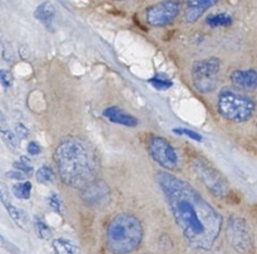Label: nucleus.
I'll return each mask as SVG.
<instances>
[{"label":"nucleus","mask_w":257,"mask_h":254,"mask_svg":"<svg viewBox=\"0 0 257 254\" xmlns=\"http://www.w3.org/2000/svg\"><path fill=\"white\" fill-rule=\"evenodd\" d=\"M13 193L18 199L27 200L32 194V184L29 182H20L13 185Z\"/></svg>","instance_id":"nucleus-18"},{"label":"nucleus","mask_w":257,"mask_h":254,"mask_svg":"<svg viewBox=\"0 0 257 254\" xmlns=\"http://www.w3.org/2000/svg\"><path fill=\"white\" fill-rule=\"evenodd\" d=\"M0 188H2V189H0V198H2L3 204L5 205V208H7L8 214L12 217V219L14 220V223L18 225V227H20L22 229L27 230L28 225H29V220H28L27 214H25L22 209H19L18 207H15V205L10 202L9 193H8L7 187H5L4 184H2L0 185Z\"/></svg>","instance_id":"nucleus-12"},{"label":"nucleus","mask_w":257,"mask_h":254,"mask_svg":"<svg viewBox=\"0 0 257 254\" xmlns=\"http://www.w3.org/2000/svg\"><path fill=\"white\" fill-rule=\"evenodd\" d=\"M34 227H35V230H37L38 237L39 238H42V239H45V240L52 238V229L48 227V224L42 219V218H35Z\"/></svg>","instance_id":"nucleus-20"},{"label":"nucleus","mask_w":257,"mask_h":254,"mask_svg":"<svg viewBox=\"0 0 257 254\" xmlns=\"http://www.w3.org/2000/svg\"><path fill=\"white\" fill-rule=\"evenodd\" d=\"M15 134H17V137L19 138V139H27L28 135H29V130L27 129V127H25L24 124L18 123V124L15 125Z\"/></svg>","instance_id":"nucleus-27"},{"label":"nucleus","mask_w":257,"mask_h":254,"mask_svg":"<svg viewBox=\"0 0 257 254\" xmlns=\"http://www.w3.org/2000/svg\"><path fill=\"white\" fill-rule=\"evenodd\" d=\"M48 204L53 208L57 212H60L62 210V200H60L59 195L57 193H52V194L48 197Z\"/></svg>","instance_id":"nucleus-25"},{"label":"nucleus","mask_w":257,"mask_h":254,"mask_svg":"<svg viewBox=\"0 0 257 254\" xmlns=\"http://www.w3.org/2000/svg\"><path fill=\"white\" fill-rule=\"evenodd\" d=\"M25 175L27 174H24V173L20 172V170L15 169V168H14V170H10V172L7 173L8 178H10V179H15V180L25 179Z\"/></svg>","instance_id":"nucleus-28"},{"label":"nucleus","mask_w":257,"mask_h":254,"mask_svg":"<svg viewBox=\"0 0 257 254\" xmlns=\"http://www.w3.org/2000/svg\"><path fill=\"white\" fill-rule=\"evenodd\" d=\"M156 179L188 244L198 250L212 249L222 228L220 213L181 178L158 172Z\"/></svg>","instance_id":"nucleus-1"},{"label":"nucleus","mask_w":257,"mask_h":254,"mask_svg":"<svg viewBox=\"0 0 257 254\" xmlns=\"http://www.w3.org/2000/svg\"><path fill=\"white\" fill-rule=\"evenodd\" d=\"M221 62L217 58L198 60L192 67V80L196 89L201 93H210L216 89Z\"/></svg>","instance_id":"nucleus-5"},{"label":"nucleus","mask_w":257,"mask_h":254,"mask_svg":"<svg viewBox=\"0 0 257 254\" xmlns=\"http://www.w3.org/2000/svg\"><path fill=\"white\" fill-rule=\"evenodd\" d=\"M148 152L156 163L165 169H176L178 155L170 142L162 137H152L148 142Z\"/></svg>","instance_id":"nucleus-8"},{"label":"nucleus","mask_w":257,"mask_h":254,"mask_svg":"<svg viewBox=\"0 0 257 254\" xmlns=\"http://www.w3.org/2000/svg\"><path fill=\"white\" fill-rule=\"evenodd\" d=\"M207 25L212 28H220V27H230L232 24V18L231 15L226 14V13H221V14L210 15L206 19Z\"/></svg>","instance_id":"nucleus-17"},{"label":"nucleus","mask_w":257,"mask_h":254,"mask_svg":"<svg viewBox=\"0 0 257 254\" xmlns=\"http://www.w3.org/2000/svg\"><path fill=\"white\" fill-rule=\"evenodd\" d=\"M103 115L107 118L109 122L115 123V124L124 125V127H137L138 119L133 115L128 114L124 110H122L118 107H108L103 110Z\"/></svg>","instance_id":"nucleus-14"},{"label":"nucleus","mask_w":257,"mask_h":254,"mask_svg":"<svg viewBox=\"0 0 257 254\" xmlns=\"http://www.w3.org/2000/svg\"><path fill=\"white\" fill-rule=\"evenodd\" d=\"M40 152H42V147L37 142H30L28 144V153L30 155H38Z\"/></svg>","instance_id":"nucleus-29"},{"label":"nucleus","mask_w":257,"mask_h":254,"mask_svg":"<svg viewBox=\"0 0 257 254\" xmlns=\"http://www.w3.org/2000/svg\"><path fill=\"white\" fill-rule=\"evenodd\" d=\"M192 167L203 184L212 192L216 197L225 198L230 193V185L222 174L203 158H196L192 162Z\"/></svg>","instance_id":"nucleus-6"},{"label":"nucleus","mask_w":257,"mask_h":254,"mask_svg":"<svg viewBox=\"0 0 257 254\" xmlns=\"http://www.w3.org/2000/svg\"><path fill=\"white\" fill-rule=\"evenodd\" d=\"M55 14H57L55 7L49 2L42 3L34 12L35 19L39 20L40 23L45 24L47 27H49V25L52 24V22L55 18Z\"/></svg>","instance_id":"nucleus-15"},{"label":"nucleus","mask_w":257,"mask_h":254,"mask_svg":"<svg viewBox=\"0 0 257 254\" xmlns=\"http://www.w3.org/2000/svg\"><path fill=\"white\" fill-rule=\"evenodd\" d=\"M2 138H3V142L4 144L9 148L12 152H18L19 149V138L17 137V134L12 133L10 130L7 129H2Z\"/></svg>","instance_id":"nucleus-19"},{"label":"nucleus","mask_w":257,"mask_h":254,"mask_svg":"<svg viewBox=\"0 0 257 254\" xmlns=\"http://www.w3.org/2000/svg\"><path fill=\"white\" fill-rule=\"evenodd\" d=\"M54 160L60 179L69 187L83 188L94 177V160L87 145L78 138L60 142L54 152Z\"/></svg>","instance_id":"nucleus-2"},{"label":"nucleus","mask_w":257,"mask_h":254,"mask_svg":"<svg viewBox=\"0 0 257 254\" xmlns=\"http://www.w3.org/2000/svg\"><path fill=\"white\" fill-rule=\"evenodd\" d=\"M231 82L243 90L257 89V72L253 69L235 70L231 74Z\"/></svg>","instance_id":"nucleus-13"},{"label":"nucleus","mask_w":257,"mask_h":254,"mask_svg":"<svg viewBox=\"0 0 257 254\" xmlns=\"http://www.w3.org/2000/svg\"><path fill=\"white\" fill-rule=\"evenodd\" d=\"M150 83L158 90H167L173 85L172 80L165 75H156V77L151 78Z\"/></svg>","instance_id":"nucleus-22"},{"label":"nucleus","mask_w":257,"mask_h":254,"mask_svg":"<svg viewBox=\"0 0 257 254\" xmlns=\"http://www.w3.org/2000/svg\"><path fill=\"white\" fill-rule=\"evenodd\" d=\"M0 82H2L4 89H9L13 85V75L9 72H7V70H2L0 72Z\"/></svg>","instance_id":"nucleus-26"},{"label":"nucleus","mask_w":257,"mask_h":254,"mask_svg":"<svg viewBox=\"0 0 257 254\" xmlns=\"http://www.w3.org/2000/svg\"><path fill=\"white\" fill-rule=\"evenodd\" d=\"M218 112L225 119L235 123L247 122L253 115L256 104L250 97L225 89L218 95Z\"/></svg>","instance_id":"nucleus-4"},{"label":"nucleus","mask_w":257,"mask_h":254,"mask_svg":"<svg viewBox=\"0 0 257 254\" xmlns=\"http://www.w3.org/2000/svg\"><path fill=\"white\" fill-rule=\"evenodd\" d=\"M181 12V4L177 0H163L152 5L146 12V19L152 27H165L172 23Z\"/></svg>","instance_id":"nucleus-7"},{"label":"nucleus","mask_w":257,"mask_h":254,"mask_svg":"<svg viewBox=\"0 0 257 254\" xmlns=\"http://www.w3.org/2000/svg\"><path fill=\"white\" fill-rule=\"evenodd\" d=\"M82 198L89 207L103 205L109 200V189L103 182H90L82 188Z\"/></svg>","instance_id":"nucleus-10"},{"label":"nucleus","mask_w":257,"mask_h":254,"mask_svg":"<svg viewBox=\"0 0 257 254\" xmlns=\"http://www.w3.org/2000/svg\"><path fill=\"white\" fill-rule=\"evenodd\" d=\"M107 247L113 254L135 252L143 239V227L137 217L122 213L113 218L107 227Z\"/></svg>","instance_id":"nucleus-3"},{"label":"nucleus","mask_w":257,"mask_h":254,"mask_svg":"<svg viewBox=\"0 0 257 254\" xmlns=\"http://www.w3.org/2000/svg\"><path fill=\"white\" fill-rule=\"evenodd\" d=\"M37 179L38 182L43 183V184H52V183H54L55 179L54 172H53V169L50 167L44 165V167H42L40 169H38Z\"/></svg>","instance_id":"nucleus-21"},{"label":"nucleus","mask_w":257,"mask_h":254,"mask_svg":"<svg viewBox=\"0 0 257 254\" xmlns=\"http://www.w3.org/2000/svg\"><path fill=\"white\" fill-rule=\"evenodd\" d=\"M53 249L55 254H77L78 249L73 243L69 240L64 239V238H57L52 242Z\"/></svg>","instance_id":"nucleus-16"},{"label":"nucleus","mask_w":257,"mask_h":254,"mask_svg":"<svg viewBox=\"0 0 257 254\" xmlns=\"http://www.w3.org/2000/svg\"><path fill=\"white\" fill-rule=\"evenodd\" d=\"M14 168H15V169L20 170V172H23L24 174H27V175H32L33 174V169H34V168L32 167V164H30L29 159H28V158H25V157H23L22 159H19L18 162H15L14 163Z\"/></svg>","instance_id":"nucleus-24"},{"label":"nucleus","mask_w":257,"mask_h":254,"mask_svg":"<svg viewBox=\"0 0 257 254\" xmlns=\"http://www.w3.org/2000/svg\"><path fill=\"white\" fill-rule=\"evenodd\" d=\"M227 234L230 243L238 252H247L251 247V235L246 223L241 218L228 220Z\"/></svg>","instance_id":"nucleus-9"},{"label":"nucleus","mask_w":257,"mask_h":254,"mask_svg":"<svg viewBox=\"0 0 257 254\" xmlns=\"http://www.w3.org/2000/svg\"><path fill=\"white\" fill-rule=\"evenodd\" d=\"M220 0H186L185 20L190 24L196 23L210 8L215 7Z\"/></svg>","instance_id":"nucleus-11"},{"label":"nucleus","mask_w":257,"mask_h":254,"mask_svg":"<svg viewBox=\"0 0 257 254\" xmlns=\"http://www.w3.org/2000/svg\"><path fill=\"white\" fill-rule=\"evenodd\" d=\"M173 133H176V134L178 135H185V137L190 138V139L192 140H196V142H201V140H202V135H201L200 133L195 132V130L192 129H188V128H175V129H173Z\"/></svg>","instance_id":"nucleus-23"}]
</instances>
